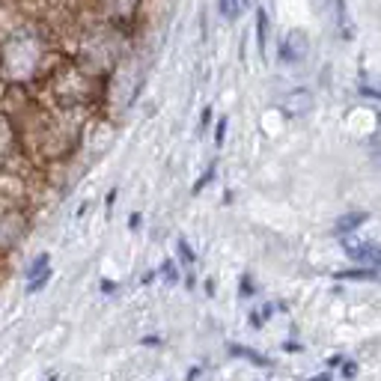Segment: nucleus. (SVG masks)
<instances>
[{
  "instance_id": "f257e3e1",
  "label": "nucleus",
  "mask_w": 381,
  "mask_h": 381,
  "mask_svg": "<svg viewBox=\"0 0 381 381\" xmlns=\"http://www.w3.org/2000/svg\"><path fill=\"white\" fill-rule=\"evenodd\" d=\"M66 57L51 42V33L39 21L13 24L0 36V78L13 87H33L48 78V72Z\"/></svg>"
},
{
  "instance_id": "f03ea898",
  "label": "nucleus",
  "mask_w": 381,
  "mask_h": 381,
  "mask_svg": "<svg viewBox=\"0 0 381 381\" xmlns=\"http://www.w3.org/2000/svg\"><path fill=\"white\" fill-rule=\"evenodd\" d=\"M129 30L108 24V21L95 18L92 24H87L75 39V54L72 60L83 66L95 78H108L116 69L125 54H129Z\"/></svg>"
},
{
  "instance_id": "7ed1b4c3",
  "label": "nucleus",
  "mask_w": 381,
  "mask_h": 381,
  "mask_svg": "<svg viewBox=\"0 0 381 381\" xmlns=\"http://www.w3.org/2000/svg\"><path fill=\"white\" fill-rule=\"evenodd\" d=\"M42 87L48 92L51 108L81 111V108H87V104L102 99L104 78H95L83 66H78L72 57H63L57 66L48 72V78L42 81Z\"/></svg>"
},
{
  "instance_id": "20e7f679",
  "label": "nucleus",
  "mask_w": 381,
  "mask_h": 381,
  "mask_svg": "<svg viewBox=\"0 0 381 381\" xmlns=\"http://www.w3.org/2000/svg\"><path fill=\"white\" fill-rule=\"evenodd\" d=\"M143 87V72H140V63H137L134 54H125L116 69L104 78V92H102V102H108L113 111H129L137 92Z\"/></svg>"
},
{
  "instance_id": "39448f33",
  "label": "nucleus",
  "mask_w": 381,
  "mask_h": 381,
  "mask_svg": "<svg viewBox=\"0 0 381 381\" xmlns=\"http://www.w3.org/2000/svg\"><path fill=\"white\" fill-rule=\"evenodd\" d=\"M95 9V18L116 24L122 30H131L137 24V15H140L143 0H90Z\"/></svg>"
},
{
  "instance_id": "423d86ee",
  "label": "nucleus",
  "mask_w": 381,
  "mask_h": 381,
  "mask_svg": "<svg viewBox=\"0 0 381 381\" xmlns=\"http://www.w3.org/2000/svg\"><path fill=\"white\" fill-rule=\"evenodd\" d=\"M21 149H24V140H21L18 122L13 120V113L0 111V173H6L15 164Z\"/></svg>"
},
{
  "instance_id": "0eeeda50",
  "label": "nucleus",
  "mask_w": 381,
  "mask_h": 381,
  "mask_svg": "<svg viewBox=\"0 0 381 381\" xmlns=\"http://www.w3.org/2000/svg\"><path fill=\"white\" fill-rule=\"evenodd\" d=\"M27 232V215L21 209H3L0 211V257L9 253Z\"/></svg>"
},
{
  "instance_id": "6e6552de",
  "label": "nucleus",
  "mask_w": 381,
  "mask_h": 381,
  "mask_svg": "<svg viewBox=\"0 0 381 381\" xmlns=\"http://www.w3.org/2000/svg\"><path fill=\"white\" fill-rule=\"evenodd\" d=\"M343 250L348 259L361 262V266H373V268H381V245L375 241H343Z\"/></svg>"
},
{
  "instance_id": "1a4fd4ad",
  "label": "nucleus",
  "mask_w": 381,
  "mask_h": 381,
  "mask_svg": "<svg viewBox=\"0 0 381 381\" xmlns=\"http://www.w3.org/2000/svg\"><path fill=\"white\" fill-rule=\"evenodd\" d=\"M304 54H307L304 33H301V30H289V33L283 36V42H280V60L283 63H298V60H304Z\"/></svg>"
},
{
  "instance_id": "9d476101",
  "label": "nucleus",
  "mask_w": 381,
  "mask_h": 381,
  "mask_svg": "<svg viewBox=\"0 0 381 381\" xmlns=\"http://www.w3.org/2000/svg\"><path fill=\"white\" fill-rule=\"evenodd\" d=\"M48 277H51V259H48V253H39V257L30 262V268H27V289L39 292L42 286L48 283Z\"/></svg>"
},
{
  "instance_id": "9b49d317",
  "label": "nucleus",
  "mask_w": 381,
  "mask_h": 381,
  "mask_svg": "<svg viewBox=\"0 0 381 381\" xmlns=\"http://www.w3.org/2000/svg\"><path fill=\"white\" fill-rule=\"evenodd\" d=\"M310 108H313V95L307 92V90H295V92H289V95H286V99L280 102V111H283L286 116H304Z\"/></svg>"
},
{
  "instance_id": "f8f14e48",
  "label": "nucleus",
  "mask_w": 381,
  "mask_h": 381,
  "mask_svg": "<svg viewBox=\"0 0 381 381\" xmlns=\"http://www.w3.org/2000/svg\"><path fill=\"white\" fill-rule=\"evenodd\" d=\"M361 224H366V211H352V215H343L334 224V236H348V232H355Z\"/></svg>"
},
{
  "instance_id": "ddd939ff",
  "label": "nucleus",
  "mask_w": 381,
  "mask_h": 381,
  "mask_svg": "<svg viewBox=\"0 0 381 381\" xmlns=\"http://www.w3.org/2000/svg\"><path fill=\"white\" fill-rule=\"evenodd\" d=\"M268 13L266 9H257V45H259V54H266V45H268Z\"/></svg>"
},
{
  "instance_id": "4468645a",
  "label": "nucleus",
  "mask_w": 381,
  "mask_h": 381,
  "mask_svg": "<svg viewBox=\"0 0 381 381\" xmlns=\"http://www.w3.org/2000/svg\"><path fill=\"white\" fill-rule=\"evenodd\" d=\"M229 355H238V357H248L250 364H257V366H271V361L266 355H259V352H253V348L248 346H229Z\"/></svg>"
},
{
  "instance_id": "2eb2a0df",
  "label": "nucleus",
  "mask_w": 381,
  "mask_h": 381,
  "mask_svg": "<svg viewBox=\"0 0 381 381\" xmlns=\"http://www.w3.org/2000/svg\"><path fill=\"white\" fill-rule=\"evenodd\" d=\"M215 3H218L220 18H227V21H236L241 13V0H215Z\"/></svg>"
},
{
  "instance_id": "dca6fc26",
  "label": "nucleus",
  "mask_w": 381,
  "mask_h": 381,
  "mask_svg": "<svg viewBox=\"0 0 381 381\" xmlns=\"http://www.w3.org/2000/svg\"><path fill=\"white\" fill-rule=\"evenodd\" d=\"M158 274H161V280H164L167 286H176V283H179V268H176V262H173V259H167Z\"/></svg>"
},
{
  "instance_id": "f3484780",
  "label": "nucleus",
  "mask_w": 381,
  "mask_h": 381,
  "mask_svg": "<svg viewBox=\"0 0 381 381\" xmlns=\"http://www.w3.org/2000/svg\"><path fill=\"white\" fill-rule=\"evenodd\" d=\"M176 250H179V259H182V266H194V250L188 248V241H185V238H179V241H176Z\"/></svg>"
},
{
  "instance_id": "a211bd4d",
  "label": "nucleus",
  "mask_w": 381,
  "mask_h": 381,
  "mask_svg": "<svg viewBox=\"0 0 381 381\" xmlns=\"http://www.w3.org/2000/svg\"><path fill=\"white\" fill-rule=\"evenodd\" d=\"M211 179H215V167H209V170H206L203 176L197 179V185H194V194H200V190H203V188L211 182Z\"/></svg>"
},
{
  "instance_id": "6ab92c4d",
  "label": "nucleus",
  "mask_w": 381,
  "mask_h": 381,
  "mask_svg": "<svg viewBox=\"0 0 381 381\" xmlns=\"http://www.w3.org/2000/svg\"><path fill=\"white\" fill-rule=\"evenodd\" d=\"M253 292H257V289H253V280H250L248 274H245V277H241V295H245V298H250Z\"/></svg>"
},
{
  "instance_id": "aec40b11",
  "label": "nucleus",
  "mask_w": 381,
  "mask_h": 381,
  "mask_svg": "<svg viewBox=\"0 0 381 381\" xmlns=\"http://www.w3.org/2000/svg\"><path fill=\"white\" fill-rule=\"evenodd\" d=\"M224 137H227V120H218V137H215V143L220 146V143H224Z\"/></svg>"
},
{
  "instance_id": "412c9836",
  "label": "nucleus",
  "mask_w": 381,
  "mask_h": 381,
  "mask_svg": "<svg viewBox=\"0 0 381 381\" xmlns=\"http://www.w3.org/2000/svg\"><path fill=\"white\" fill-rule=\"evenodd\" d=\"M357 375V366L355 364H343V378H355Z\"/></svg>"
},
{
  "instance_id": "4be33fe9",
  "label": "nucleus",
  "mask_w": 381,
  "mask_h": 381,
  "mask_svg": "<svg viewBox=\"0 0 381 381\" xmlns=\"http://www.w3.org/2000/svg\"><path fill=\"white\" fill-rule=\"evenodd\" d=\"M113 289H116V283H111V280H102V292H108V295H111Z\"/></svg>"
},
{
  "instance_id": "5701e85b",
  "label": "nucleus",
  "mask_w": 381,
  "mask_h": 381,
  "mask_svg": "<svg viewBox=\"0 0 381 381\" xmlns=\"http://www.w3.org/2000/svg\"><path fill=\"white\" fill-rule=\"evenodd\" d=\"M129 227H131V229H137V227H140V215H137V211H134V215H131V220H129Z\"/></svg>"
},
{
  "instance_id": "b1692460",
  "label": "nucleus",
  "mask_w": 381,
  "mask_h": 381,
  "mask_svg": "<svg viewBox=\"0 0 381 381\" xmlns=\"http://www.w3.org/2000/svg\"><path fill=\"white\" fill-rule=\"evenodd\" d=\"M340 364H343V357H340V355H334L331 361H327V366H331V369H334V366H340Z\"/></svg>"
},
{
  "instance_id": "393cba45",
  "label": "nucleus",
  "mask_w": 381,
  "mask_h": 381,
  "mask_svg": "<svg viewBox=\"0 0 381 381\" xmlns=\"http://www.w3.org/2000/svg\"><path fill=\"white\" fill-rule=\"evenodd\" d=\"M310 381H331V375H316V378H310Z\"/></svg>"
},
{
  "instance_id": "a878e982",
  "label": "nucleus",
  "mask_w": 381,
  "mask_h": 381,
  "mask_svg": "<svg viewBox=\"0 0 381 381\" xmlns=\"http://www.w3.org/2000/svg\"><path fill=\"white\" fill-rule=\"evenodd\" d=\"M241 3H248V0H241Z\"/></svg>"
}]
</instances>
